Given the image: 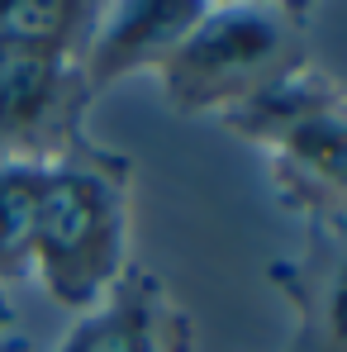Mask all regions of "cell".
I'll return each mask as SVG.
<instances>
[{"label": "cell", "instance_id": "6da1fadb", "mask_svg": "<svg viewBox=\"0 0 347 352\" xmlns=\"http://www.w3.org/2000/svg\"><path fill=\"white\" fill-rule=\"evenodd\" d=\"M96 0H0V162H53L86 143Z\"/></svg>", "mask_w": 347, "mask_h": 352}, {"label": "cell", "instance_id": "3957f363", "mask_svg": "<svg viewBox=\"0 0 347 352\" xmlns=\"http://www.w3.org/2000/svg\"><path fill=\"white\" fill-rule=\"evenodd\" d=\"M309 5L205 0L200 19L162 62L157 91L176 115H233L309 67Z\"/></svg>", "mask_w": 347, "mask_h": 352}, {"label": "cell", "instance_id": "7a4b0ae2", "mask_svg": "<svg viewBox=\"0 0 347 352\" xmlns=\"http://www.w3.org/2000/svg\"><path fill=\"white\" fill-rule=\"evenodd\" d=\"M128 219H133V162L76 143L43 162L34 234H29V281L81 314L115 286L128 267Z\"/></svg>", "mask_w": 347, "mask_h": 352}, {"label": "cell", "instance_id": "277c9868", "mask_svg": "<svg viewBox=\"0 0 347 352\" xmlns=\"http://www.w3.org/2000/svg\"><path fill=\"white\" fill-rule=\"evenodd\" d=\"M219 124L267 157L276 200L304 229H347V86L300 67Z\"/></svg>", "mask_w": 347, "mask_h": 352}, {"label": "cell", "instance_id": "5b68a950", "mask_svg": "<svg viewBox=\"0 0 347 352\" xmlns=\"http://www.w3.org/2000/svg\"><path fill=\"white\" fill-rule=\"evenodd\" d=\"M53 352H195V324L153 272L124 267L115 286L71 319Z\"/></svg>", "mask_w": 347, "mask_h": 352}, {"label": "cell", "instance_id": "52a82bcc", "mask_svg": "<svg viewBox=\"0 0 347 352\" xmlns=\"http://www.w3.org/2000/svg\"><path fill=\"white\" fill-rule=\"evenodd\" d=\"M205 0H128V5H100L96 34L86 43V91L91 100L105 96L115 81L157 72L186 38V29L200 19Z\"/></svg>", "mask_w": 347, "mask_h": 352}, {"label": "cell", "instance_id": "9c48e42d", "mask_svg": "<svg viewBox=\"0 0 347 352\" xmlns=\"http://www.w3.org/2000/svg\"><path fill=\"white\" fill-rule=\"evenodd\" d=\"M0 352H29V343L24 338H10V343H0Z\"/></svg>", "mask_w": 347, "mask_h": 352}, {"label": "cell", "instance_id": "ba28073f", "mask_svg": "<svg viewBox=\"0 0 347 352\" xmlns=\"http://www.w3.org/2000/svg\"><path fill=\"white\" fill-rule=\"evenodd\" d=\"M14 319H19V314H14V305H10V295L0 291V343H10V338H19V333H14Z\"/></svg>", "mask_w": 347, "mask_h": 352}, {"label": "cell", "instance_id": "8992f818", "mask_svg": "<svg viewBox=\"0 0 347 352\" xmlns=\"http://www.w3.org/2000/svg\"><path fill=\"white\" fill-rule=\"evenodd\" d=\"M267 281L295 314L286 352H347V229H304L300 252L271 262Z\"/></svg>", "mask_w": 347, "mask_h": 352}]
</instances>
